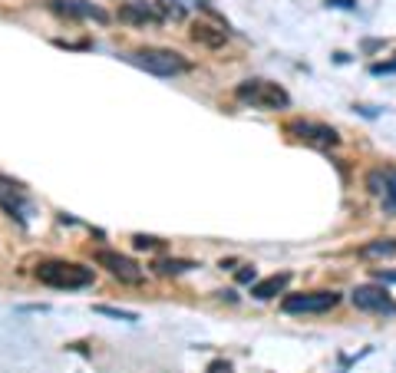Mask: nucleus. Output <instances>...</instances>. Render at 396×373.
Returning a JSON list of instances; mask_svg holds the SVG:
<instances>
[{
  "mask_svg": "<svg viewBox=\"0 0 396 373\" xmlns=\"http://www.w3.org/2000/svg\"><path fill=\"white\" fill-rule=\"evenodd\" d=\"M37 281L47 287H56V291H83V287L93 284V268H83L76 261H43L37 264Z\"/></svg>",
  "mask_w": 396,
  "mask_h": 373,
  "instance_id": "nucleus-1",
  "label": "nucleus"
},
{
  "mask_svg": "<svg viewBox=\"0 0 396 373\" xmlns=\"http://www.w3.org/2000/svg\"><path fill=\"white\" fill-rule=\"evenodd\" d=\"M125 60L132 63V66H139V70L152 73V76H178V73H188V70H192V63H188L182 53L165 50V47L132 50V53H125Z\"/></svg>",
  "mask_w": 396,
  "mask_h": 373,
  "instance_id": "nucleus-2",
  "label": "nucleus"
},
{
  "mask_svg": "<svg viewBox=\"0 0 396 373\" xmlns=\"http://www.w3.org/2000/svg\"><path fill=\"white\" fill-rule=\"evenodd\" d=\"M235 96L245 102V106H251V109H264V112L287 109V106H291L287 89L271 83V79H245V83H238Z\"/></svg>",
  "mask_w": 396,
  "mask_h": 373,
  "instance_id": "nucleus-3",
  "label": "nucleus"
},
{
  "mask_svg": "<svg viewBox=\"0 0 396 373\" xmlns=\"http://www.w3.org/2000/svg\"><path fill=\"white\" fill-rule=\"evenodd\" d=\"M340 304L337 291H307V294H287L281 300L284 314H327Z\"/></svg>",
  "mask_w": 396,
  "mask_h": 373,
  "instance_id": "nucleus-4",
  "label": "nucleus"
},
{
  "mask_svg": "<svg viewBox=\"0 0 396 373\" xmlns=\"http://www.w3.org/2000/svg\"><path fill=\"white\" fill-rule=\"evenodd\" d=\"M93 261L99 268H106L112 277H119L125 284H142V271H139V264L132 258H125L119 251H109V248H96L93 251Z\"/></svg>",
  "mask_w": 396,
  "mask_h": 373,
  "instance_id": "nucleus-5",
  "label": "nucleus"
},
{
  "mask_svg": "<svg viewBox=\"0 0 396 373\" xmlns=\"http://www.w3.org/2000/svg\"><path fill=\"white\" fill-rule=\"evenodd\" d=\"M287 132L300 142H310V146H317V149H334L340 146V136H337V129L323 123H310V119H294V123H287Z\"/></svg>",
  "mask_w": 396,
  "mask_h": 373,
  "instance_id": "nucleus-6",
  "label": "nucleus"
},
{
  "mask_svg": "<svg viewBox=\"0 0 396 373\" xmlns=\"http://www.w3.org/2000/svg\"><path fill=\"white\" fill-rule=\"evenodd\" d=\"M350 300H353V307L357 311H367V314H396V300L386 294V287L380 284H363L357 287L353 294H350Z\"/></svg>",
  "mask_w": 396,
  "mask_h": 373,
  "instance_id": "nucleus-7",
  "label": "nucleus"
},
{
  "mask_svg": "<svg viewBox=\"0 0 396 373\" xmlns=\"http://www.w3.org/2000/svg\"><path fill=\"white\" fill-rule=\"evenodd\" d=\"M50 7L56 13H66V17H83V20H99V24L109 20V13L89 0H50Z\"/></svg>",
  "mask_w": 396,
  "mask_h": 373,
  "instance_id": "nucleus-8",
  "label": "nucleus"
},
{
  "mask_svg": "<svg viewBox=\"0 0 396 373\" xmlns=\"http://www.w3.org/2000/svg\"><path fill=\"white\" fill-rule=\"evenodd\" d=\"M0 208L17 218L20 224H26V215H30V201L24 199L20 185H0Z\"/></svg>",
  "mask_w": 396,
  "mask_h": 373,
  "instance_id": "nucleus-9",
  "label": "nucleus"
},
{
  "mask_svg": "<svg viewBox=\"0 0 396 373\" xmlns=\"http://www.w3.org/2000/svg\"><path fill=\"white\" fill-rule=\"evenodd\" d=\"M119 20L132 26H146V24H159V13L146 7V3H123L119 7Z\"/></svg>",
  "mask_w": 396,
  "mask_h": 373,
  "instance_id": "nucleus-10",
  "label": "nucleus"
},
{
  "mask_svg": "<svg viewBox=\"0 0 396 373\" xmlns=\"http://www.w3.org/2000/svg\"><path fill=\"white\" fill-rule=\"evenodd\" d=\"M287 281H291V274H287V271L271 274V277H264V281H258V284L251 287V298H258V300L277 298V294H281V291L287 287Z\"/></svg>",
  "mask_w": 396,
  "mask_h": 373,
  "instance_id": "nucleus-11",
  "label": "nucleus"
},
{
  "mask_svg": "<svg viewBox=\"0 0 396 373\" xmlns=\"http://www.w3.org/2000/svg\"><path fill=\"white\" fill-rule=\"evenodd\" d=\"M192 40H195V43H205L211 50H218V47L228 43V33H224V30H215V26H208V24H195L192 26Z\"/></svg>",
  "mask_w": 396,
  "mask_h": 373,
  "instance_id": "nucleus-12",
  "label": "nucleus"
},
{
  "mask_svg": "<svg viewBox=\"0 0 396 373\" xmlns=\"http://www.w3.org/2000/svg\"><path fill=\"white\" fill-rule=\"evenodd\" d=\"M396 254V238H376V241H367L360 248V258H393Z\"/></svg>",
  "mask_w": 396,
  "mask_h": 373,
  "instance_id": "nucleus-13",
  "label": "nucleus"
},
{
  "mask_svg": "<svg viewBox=\"0 0 396 373\" xmlns=\"http://www.w3.org/2000/svg\"><path fill=\"white\" fill-rule=\"evenodd\" d=\"M159 274H182L188 268H195V261H182V258H162V261L152 264Z\"/></svg>",
  "mask_w": 396,
  "mask_h": 373,
  "instance_id": "nucleus-14",
  "label": "nucleus"
},
{
  "mask_svg": "<svg viewBox=\"0 0 396 373\" xmlns=\"http://www.w3.org/2000/svg\"><path fill=\"white\" fill-rule=\"evenodd\" d=\"M96 314H106V317H116V321H125V323L139 321L136 311H123V307H109V304H96Z\"/></svg>",
  "mask_w": 396,
  "mask_h": 373,
  "instance_id": "nucleus-15",
  "label": "nucleus"
},
{
  "mask_svg": "<svg viewBox=\"0 0 396 373\" xmlns=\"http://www.w3.org/2000/svg\"><path fill=\"white\" fill-rule=\"evenodd\" d=\"M386 182H390V172H383V169H376V172L367 175V188H370L373 195H383V192H386Z\"/></svg>",
  "mask_w": 396,
  "mask_h": 373,
  "instance_id": "nucleus-16",
  "label": "nucleus"
},
{
  "mask_svg": "<svg viewBox=\"0 0 396 373\" xmlns=\"http://www.w3.org/2000/svg\"><path fill=\"white\" fill-rule=\"evenodd\" d=\"M132 245H136L139 251H155V248H162V238H155V235H136V238H132Z\"/></svg>",
  "mask_w": 396,
  "mask_h": 373,
  "instance_id": "nucleus-17",
  "label": "nucleus"
},
{
  "mask_svg": "<svg viewBox=\"0 0 396 373\" xmlns=\"http://www.w3.org/2000/svg\"><path fill=\"white\" fill-rule=\"evenodd\" d=\"M383 205L390 212H396V172H390V182H386V192H383Z\"/></svg>",
  "mask_w": 396,
  "mask_h": 373,
  "instance_id": "nucleus-18",
  "label": "nucleus"
},
{
  "mask_svg": "<svg viewBox=\"0 0 396 373\" xmlns=\"http://www.w3.org/2000/svg\"><path fill=\"white\" fill-rule=\"evenodd\" d=\"M330 7H340V10H357V0H327Z\"/></svg>",
  "mask_w": 396,
  "mask_h": 373,
  "instance_id": "nucleus-19",
  "label": "nucleus"
},
{
  "mask_svg": "<svg viewBox=\"0 0 396 373\" xmlns=\"http://www.w3.org/2000/svg\"><path fill=\"white\" fill-rule=\"evenodd\" d=\"M208 373H231V363H224V360H215L208 367Z\"/></svg>",
  "mask_w": 396,
  "mask_h": 373,
  "instance_id": "nucleus-20",
  "label": "nucleus"
},
{
  "mask_svg": "<svg viewBox=\"0 0 396 373\" xmlns=\"http://www.w3.org/2000/svg\"><path fill=\"white\" fill-rule=\"evenodd\" d=\"M376 281H380V284H383V281H386V284H393V281H396V271H376Z\"/></svg>",
  "mask_w": 396,
  "mask_h": 373,
  "instance_id": "nucleus-21",
  "label": "nucleus"
},
{
  "mask_svg": "<svg viewBox=\"0 0 396 373\" xmlns=\"http://www.w3.org/2000/svg\"><path fill=\"white\" fill-rule=\"evenodd\" d=\"M238 281H254V268H245V271H238Z\"/></svg>",
  "mask_w": 396,
  "mask_h": 373,
  "instance_id": "nucleus-22",
  "label": "nucleus"
}]
</instances>
